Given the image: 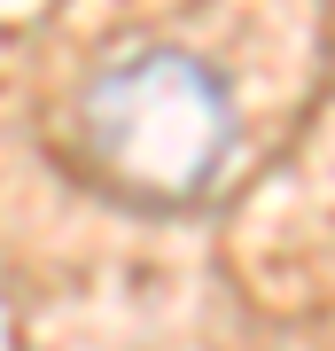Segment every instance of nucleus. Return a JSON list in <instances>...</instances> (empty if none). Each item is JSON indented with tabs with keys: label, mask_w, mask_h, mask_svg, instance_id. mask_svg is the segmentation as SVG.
Segmentation results:
<instances>
[{
	"label": "nucleus",
	"mask_w": 335,
	"mask_h": 351,
	"mask_svg": "<svg viewBox=\"0 0 335 351\" xmlns=\"http://www.w3.org/2000/svg\"><path fill=\"white\" fill-rule=\"evenodd\" d=\"M78 141L117 195L187 203L234 156V94L187 47H133L86 78Z\"/></svg>",
	"instance_id": "f257e3e1"
}]
</instances>
